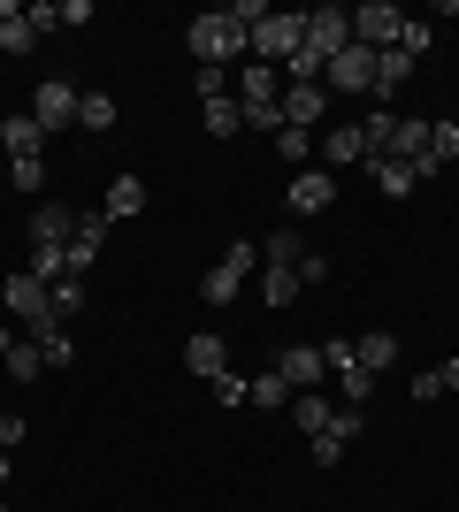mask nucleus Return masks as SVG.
Returning a JSON list of instances; mask_svg holds the SVG:
<instances>
[{
  "label": "nucleus",
  "mask_w": 459,
  "mask_h": 512,
  "mask_svg": "<svg viewBox=\"0 0 459 512\" xmlns=\"http://www.w3.org/2000/svg\"><path fill=\"white\" fill-rule=\"evenodd\" d=\"M184 46H192V62H199V69H230V62H245V31L230 23V8H207V16H192V23H184Z\"/></svg>",
  "instance_id": "obj_1"
},
{
  "label": "nucleus",
  "mask_w": 459,
  "mask_h": 512,
  "mask_svg": "<svg viewBox=\"0 0 459 512\" xmlns=\"http://www.w3.org/2000/svg\"><path fill=\"white\" fill-rule=\"evenodd\" d=\"M299 46H306V16H284V8H276L268 23H253V31H245V62L284 69L291 54H299Z\"/></svg>",
  "instance_id": "obj_2"
},
{
  "label": "nucleus",
  "mask_w": 459,
  "mask_h": 512,
  "mask_svg": "<svg viewBox=\"0 0 459 512\" xmlns=\"http://www.w3.org/2000/svg\"><path fill=\"white\" fill-rule=\"evenodd\" d=\"M0 306H8L16 329H46V321H54V283H39L31 268H16V276L0 283Z\"/></svg>",
  "instance_id": "obj_3"
},
{
  "label": "nucleus",
  "mask_w": 459,
  "mask_h": 512,
  "mask_svg": "<svg viewBox=\"0 0 459 512\" xmlns=\"http://www.w3.org/2000/svg\"><path fill=\"white\" fill-rule=\"evenodd\" d=\"M375 153H368V138H360V115H345V123H329L322 138H314V169H329V176H345V169H368Z\"/></svg>",
  "instance_id": "obj_4"
},
{
  "label": "nucleus",
  "mask_w": 459,
  "mask_h": 512,
  "mask_svg": "<svg viewBox=\"0 0 459 512\" xmlns=\"http://www.w3.org/2000/svg\"><path fill=\"white\" fill-rule=\"evenodd\" d=\"M322 92H329V100H375V46H360V39H352L345 54L329 62Z\"/></svg>",
  "instance_id": "obj_5"
},
{
  "label": "nucleus",
  "mask_w": 459,
  "mask_h": 512,
  "mask_svg": "<svg viewBox=\"0 0 459 512\" xmlns=\"http://www.w3.org/2000/svg\"><path fill=\"white\" fill-rule=\"evenodd\" d=\"M253 260H261V245H230V253L199 276V299H207V306H230L245 291V276H253Z\"/></svg>",
  "instance_id": "obj_6"
},
{
  "label": "nucleus",
  "mask_w": 459,
  "mask_h": 512,
  "mask_svg": "<svg viewBox=\"0 0 459 512\" xmlns=\"http://www.w3.org/2000/svg\"><path fill=\"white\" fill-rule=\"evenodd\" d=\"M77 100H85V92L69 85V77H46V85L31 92V123H39L46 138H54V130H77Z\"/></svg>",
  "instance_id": "obj_7"
},
{
  "label": "nucleus",
  "mask_w": 459,
  "mask_h": 512,
  "mask_svg": "<svg viewBox=\"0 0 459 512\" xmlns=\"http://www.w3.org/2000/svg\"><path fill=\"white\" fill-rule=\"evenodd\" d=\"M398 31H406V16H398L391 0H360V8H352V39L375 46V54H383V46H398Z\"/></svg>",
  "instance_id": "obj_8"
},
{
  "label": "nucleus",
  "mask_w": 459,
  "mask_h": 512,
  "mask_svg": "<svg viewBox=\"0 0 459 512\" xmlns=\"http://www.w3.org/2000/svg\"><path fill=\"white\" fill-rule=\"evenodd\" d=\"M306 46H322L329 62L352 46V8H337V0H322V8H306Z\"/></svg>",
  "instance_id": "obj_9"
},
{
  "label": "nucleus",
  "mask_w": 459,
  "mask_h": 512,
  "mask_svg": "<svg viewBox=\"0 0 459 512\" xmlns=\"http://www.w3.org/2000/svg\"><path fill=\"white\" fill-rule=\"evenodd\" d=\"M284 207H291V222L337 207V176H329V169H299V176H291V199H284Z\"/></svg>",
  "instance_id": "obj_10"
},
{
  "label": "nucleus",
  "mask_w": 459,
  "mask_h": 512,
  "mask_svg": "<svg viewBox=\"0 0 459 512\" xmlns=\"http://www.w3.org/2000/svg\"><path fill=\"white\" fill-rule=\"evenodd\" d=\"M276 107H284V123H299V130L322 138V123H329V107H337V100H329L322 85H284V100H276Z\"/></svg>",
  "instance_id": "obj_11"
},
{
  "label": "nucleus",
  "mask_w": 459,
  "mask_h": 512,
  "mask_svg": "<svg viewBox=\"0 0 459 512\" xmlns=\"http://www.w3.org/2000/svg\"><path fill=\"white\" fill-rule=\"evenodd\" d=\"M276 375H284L291 390H322V375H329L322 344H284V352H276Z\"/></svg>",
  "instance_id": "obj_12"
},
{
  "label": "nucleus",
  "mask_w": 459,
  "mask_h": 512,
  "mask_svg": "<svg viewBox=\"0 0 459 512\" xmlns=\"http://www.w3.org/2000/svg\"><path fill=\"white\" fill-rule=\"evenodd\" d=\"M352 444H360V406H337V421L314 436V467H337Z\"/></svg>",
  "instance_id": "obj_13"
},
{
  "label": "nucleus",
  "mask_w": 459,
  "mask_h": 512,
  "mask_svg": "<svg viewBox=\"0 0 459 512\" xmlns=\"http://www.w3.org/2000/svg\"><path fill=\"white\" fill-rule=\"evenodd\" d=\"M230 85H238V107H276V100H284V77H276V69H261V62H245Z\"/></svg>",
  "instance_id": "obj_14"
},
{
  "label": "nucleus",
  "mask_w": 459,
  "mask_h": 512,
  "mask_svg": "<svg viewBox=\"0 0 459 512\" xmlns=\"http://www.w3.org/2000/svg\"><path fill=\"white\" fill-rule=\"evenodd\" d=\"M69 237H77V207H54V199L31 207V245H69Z\"/></svg>",
  "instance_id": "obj_15"
},
{
  "label": "nucleus",
  "mask_w": 459,
  "mask_h": 512,
  "mask_svg": "<svg viewBox=\"0 0 459 512\" xmlns=\"http://www.w3.org/2000/svg\"><path fill=\"white\" fill-rule=\"evenodd\" d=\"M352 360H360L375 383H383V367L398 360V337H391V329H360V337H352Z\"/></svg>",
  "instance_id": "obj_16"
},
{
  "label": "nucleus",
  "mask_w": 459,
  "mask_h": 512,
  "mask_svg": "<svg viewBox=\"0 0 459 512\" xmlns=\"http://www.w3.org/2000/svg\"><path fill=\"white\" fill-rule=\"evenodd\" d=\"M184 367H192L199 383H215V375H222V337H215V329H192V337H184Z\"/></svg>",
  "instance_id": "obj_17"
},
{
  "label": "nucleus",
  "mask_w": 459,
  "mask_h": 512,
  "mask_svg": "<svg viewBox=\"0 0 459 512\" xmlns=\"http://www.w3.org/2000/svg\"><path fill=\"white\" fill-rule=\"evenodd\" d=\"M100 214H108V222L146 214V176H115V184H108V207H100Z\"/></svg>",
  "instance_id": "obj_18"
},
{
  "label": "nucleus",
  "mask_w": 459,
  "mask_h": 512,
  "mask_svg": "<svg viewBox=\"0 0 459 512\" xmlns=\"http://www.w3.org/2000/svg\"><path fill=\"white\" fill-rule=\"evenodd\" d=\"M368 184H375L383 199H406V192H414V169H406V161H391V153H375V161H368Z\"/></svg>",
  "instance_id": "obj_19"
},
{
  "label": "nucleus",
  "mask_w": 459,
  "mask_h": 512,
  "mask_svg": "<svg viewBox=\"0 0 459 512\" xmlns=\"http://www.w3.org/2000/svg\"><path fill=\"white\" fill-rule=\"evenodd\" d=\"M0 146L16 153V161H39V146H46V130L31 123V115H8V123H0Z\"/></svg>",
  "instance_id": "obj_20"
},
{
  "label": "nucleus",
  "mask_w": 459,
  "mask_h": 512,
  "mask_svg": "<svg viewBox=\"0 0 459 512\" xmlns=\"http://www.w3.org/2000/svg\"><path fill=\"white\" fill-rule=\"evenodd\" d=\"M291 421H299L306 436H322V428L337 421V398H322V390H299V398H291Z\"/></svg>",
  "instance_id": "obj_21"
},
{
  "label": "nucleus",
  "mask_w": 459,
  "mask_h": 512,
  "mask_svg": "<svg viewBox=\"0 0 459 512\" xmlns=\"http://www.w3.org/2000/svg\"><path fill=\"white\" fill-rule=\"evenodd\" d=\"M406 77H414V54H398V46H383V54H375V100H391V92L406 85Z\"/></svg>",
  "instance_id": "obj_22"
},
{
  "label": "nucleus",
  "mask_w": 459,
  "mask_h": 512,
  "mask_svg": "<svg viewBox=\"0 0 459 512\" xmlns=\"http://www.w3.org/2000/svg\"><path fill=\"white\" fill-rule=\"evenodd\" d=\"M31 344L46 352V367H77V337H69L62 321H46V329H31Z\"/></svg>",
  "instance_id": "obj_23"
},
{
  "label": "nucleus",
  "mask_w": 459,
  "mask_h": 512,
  "mask_svg": "<svg viewBox=\"0 0 459 512\" xmlns=\"http://www.w3.org/2000/svg\"><path fill=\"white\" fill-rule=\"evenodd\" d=\"M245 390H253V406H291V398H299V390H291L284 375H276V367H261V375H245Z\"/></svg>",
  "instance_id": "obj_24"
},
{
  "label": "nucleus",
  "mask_w": 459,
  "mask_h": 512,
  "mask_svg": "<svg viewBox=\"0 0 459 512\" xmlns=\"http://www.w3.org/2000/svg\"><path fill=\"white\" fill-rule=\"evenodd\" d=\"M46 375V352L31 337H16V352H8V383H39Z\"/></svg>",
  "instance_id": "obj_25"
},
{
  "label": "nucleus",
  "mask_w": 459,
  "mask_h": 512,
  "mask_svg": "<svg viewBox=\"0 0 459 512\" xmlns=\"http://www.w3.org/2000/svg\"><path fill=\"white\" fill-rule=\"evenodd\" d=\"M276 153H284L291 169H314V130H299V123H284V130H276Z\"/></svg>",
  "instance_id": "obj_26"
},
{
  "label": "nucleus",
  "mask_w": 459,
  "mask_h": 512,
  "mask_svg": "<svg viewBox=\"0 0 459 512\" xmlns=\"http://www.w3.org/2000/svg\"><path fill=\"white\" fill-rule=\"evenodd\" d=\"M391 130H398L391 107H368V115H360V138H368V153H391Z\"/></svg>",
  "instance_id": "obj_27"
},
{
  "label": "nucleus",
  "mask_w": 459,
  "mask_h": 512,
  "mask_svg": "<svg viewBox=\"0 0 459 512\" xmlns=\"http://www.w3.org/2000/svg\"><path fill=\"white\" fill-rule=\"evenodd\" d=\"M299 291H306V283H299V268H268V276H261V299H268V306H291Z\"/></svg>",
  "instance_id": "obj_28"
},
{
  "label": "nucleus",
  "mask_w": 459,
  "mask_h": 512,
  "mask_svg": "<svg viewBox=\"0 0 459 512\" xmlns=\"http://www.w3.org/2000/svg\"><path fill=\"white\" fill-rule=\"evenodd\" d=\"M77 314H85V276H62V283H54V321L69 329Z\"/></svg>",
  "instance_id": "obj_29"
},
{
  "label": "nucleus",
  "mask_w": 459,
  "mask_h": 512,
  "mask_svg": "<svg viewBox=\"0 0 459 512\" xmlns=\"http://www.w3.org/2000/svg\"><path fill=\"white\" fill-rule=\"evenodd\" d=\"M77 130H115V100L108 92H85V100H77Z\"/></svg>",
  "instance_id": "obj_30"
},
{
  "label": "nucleus",
  "mask_w": 459,
  "mask_h": 512,
  "mask_svg": "<svg viewBox=\"0 0 459 512\" xmlns=\"http://www.w3.org/2000/svg\"><path fill=\"white\" fill-rule=\"evenodd\" d=\"M261 260H268V268H299V237H291V230H276V237H261Z\"/></svg>",
  "instance_id": "obj_31"
},
{
  "label": "nucleus",
  "mask_w": 459,
  "mask_h": 512,
  "mask_svg": "<svg viewBox=\"0 0 459 512\" xmlns=\"http://www.w3.org/2000/svg\"><path fill=\"white\" fill-rule=\"evenodd\" d=\"M207 130H215V138H238V130H245V107L238 100H207Z\"/></svg>",
  "instance_id": "obj_32"
},
{
  "label": "nucleus",
  "mask_w": 459,
  "mask_h": 512,
  "mask_svg": "<svg viewBox=\"0 0 459 512\" xmlns=\"http://www.w3.org/2000/svg\"><path fill=\"white\" fill-rule=\"evenodd\" d=\"M429 161H459V123H429Z\"/></svg>",
  "instance_id": "obj_33"
},
{
  "label": "nucleus",
  "mask_w": 459,
  "mask_h": 512,
  "mask_svg": "<svg viewBox=\"0 0 459 512\" xmlns=\"http://www.w3.org/2000/svg\"><path fill=\"white\" fill-rule=\"evenodd\" d=\"M337 390H345V406H368V398H375V375H368V367H345Z\"/></svg>",
  "instance_id": "obj_34"
},
{
  "label": "nucleus",
  "mask_w": 459,
  "mask_h": 512,
  "mask_svg": "<svg viewBox=\"0 0 459 512\" xmlns=\"http://www.w3.org/2000/svg\"><path fill=\"white\" fill-rule=\"evenodd\" d=\"M207 390H215V398H222L230 413H238V406H253V390H245V375H230V367H222V375H215Z\"/></svg>",
  "instance_id": "obj_35"
},
{
  "label": "nucleus",
  "mask_w": 459,
  "mask_h": 512,
  "mask_svg": "<svg viewBox=\"0 0 459 512\" xmlns=\"http://www.w3.org/2000/svg\"><path fill=\"white\" fill-rule=\"evenodd\" d=\"M192 92H199V100H230V69H199Z\"/></svg>",
  "instance_id": "obj_36"
},
{
  "label": "nucleus",
  "mask_w": 459,
  "mask_h": 512,
  "mask_svg": "<svg viewBox=\"0 0 459 512\" xmlns=\"http://www.w3.org/2000/svg\"><path fill=\"white\" fill-rule=\"evenodd\" d=\"M8 176H16V192H23V199H39V184H46L39 161H8Z\"/></svg>",
  "instance_id": "obj_37"
},
{
  "label": "nucleus",
  "mask_w": 459,
  "mask_h": 512,
  "mask_svg": "<svg viewBox=\"0 0 459 512\" xmlns=\"http://www.w3.org/2000/svg\"><path fill=\"white\" fill-rule=\"evenodd\" d=\"M398 54H414V62H421V54H429V23L406 16V31H398Z\"/></svg>",
  "instance_id": "obj_38"
},
{
  "label": "nucleus",
  "mask_w": 459,
  "mask_h": 512,
  "mask_svg": "<svg viewBox=\"0 0 459 512\" xmlns=\"http://www.w3.org/2000/svg\"><path fill=\"white\" fill-rule=\"evenodd\" d=\"M437 375H444V398H452V390H459V360H444Z\"/></svg>",
  "instance_id": "obj_39"
},
{
  "label": "nucleus",
  "mask_w": 459,
  "mask_h": 512,
  "mask_svg": "<svg viewBox=\"0 0 459 512\" xmlns=\"http://www.w3.org/2000/svg\"><path fill=\"white\" fill-rule=\"evenodd\" d=\"M8 352H16V329H0V360H8Z\"/></svg>",
  "instance_id": "obj_40"
},
{
  "label": "nucleus",
  "mask_w": 459,
  "mask_h": 512,
  "mask_svg": "<svg viewBox=\"0 0 459 512\" xmlns=\"http://www.w3.org/2000/svg\"><path fill=\"white\" fill-rule=\"evenodd\" d=\"M0 490H8V451H0Z\"/></svg>",
  "instance_id": "obj_41"
},
{
  "label": "nucleus",
  "mask_w": 459,
  "mask_h": 512,
  "mask_svg": "<svg viewBox=\"0 0 459 512\" xmlns=\"http://www.w3.org/2000/svg\"><path fill=\"white\" fill-rule=\"evenodd\" d=\"M0 512H8V505H0Z\"/></svg>",
  "instance_id": "obj_42"
}]
</instances>
